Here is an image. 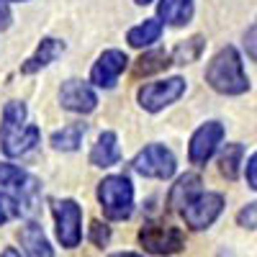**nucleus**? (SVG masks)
Here are the masks:
<instances>
[{
  "label": "nucleus",
  "mask_w": 257,
  "mask_h": 257,
  "mask_svg": "<svg viewBox=\"0 0 257 257\" xmlns=\"http://www.w3.org/2000/svg\"><path fill=\"white\" fill-rule=\"evenodd\" d=\"M121 160V149H118V137L113 132H103L98 142L90 149V162L95 167H111Z\"/></svg>",
  "instance_id": "4468645a"
},
{
  "label": "nucleus",
  "mask_w": 257,
  "mask_h": 257,
  "mask_svg": "<svg viewBox=\"0 0 257 257\" xmlns=\"http://www.w3.org/2000/svg\"><path fill=\"white\" fill-rule=\"evenodd\" d=\"M126 64H128V59H126L123 52H118V49L103 52L98 57V62L93 64V70H90V82L98 85V88H105V90L113 88L118 75L126 70Z\"/></svg>",
  "instance_id": "9b49d317"
},
{
  "label": "nucleus",
  "mask_w": 257,
  "mask_h": 257,
  "mask_svg": "<svg viewBox=\"0 0 257 257\" xmlns=\"http://www.w3.org/2000/svg\"><path fill=\"white\" fill-rule=\"evenodd\" d=\"M244 49H247V57L257 62V21L252 24V29L244 36Z\"/></svg>",
  "instance_id": "a878e982"
},
{
  "label": "nucleus",
  "mask_w": 257,
  "mask_h": 257,
  "mask_svg": "<svg viewBox=\"0 0 257 257\" xmlns=\"http://www.w3.org/2000/svg\"><path fill=\"white\" fill-rule=\"evenodd\" d=\"M39 126L26 123V105L21 100H8L0 123V147L8 157L26 155L39 144Z\"/></svg>",
  "instance_id": "f257e3e1"
},
{
  "label": "nucleus",
  "mask_w": 257,
  "mask_h": 257,
  "mask_svg": "<svg viewBox=\"0 0 257 257\" xmlns=\"http://www.w3.org/2000/svg\"><path fill=\"white\" fill-rule=\"evenodd\" d=\"M0 185H8L13 188L16 193H21V198L29 201L34 193H36V180L26 173V170H21L16 165H8V162H0Z\"/></svg>",
  "instance_id": "ddd939ff"
},
{
  "label": "nucleus",
  "mask_w": 257,
  "mask_h": 257,
  "mask_svg": "<svg viewBox=\"0 0 257 257\" xmlns=\"http://www.w3.org/2000/svg\"><path fill=\"white\" fill-rule=\"evenodd\" d=\"M139 242L152 254H175L185 247V234L170 224H144L139 229Z\"/></svg>",
  "instance_id": "423d86ee"
},
{
  "label": "nucleus",
  "mask_w": 257,
  "mask_h": 257,
  "mask_svg": "<svg viewBox=\"0 0 257 257\" xmlns=\"http://www.w3.org/2000/svg\"><path fill=\"white\" fill-rule=\"evenodd\" d=\"M244 157V147L242 144H226L224 152L219 157V170L226 180H237L239 175V162Z\"/></svg>",
  "instance_id": "412c9836"
},
{
  "label": "nucleus",
  "mask_w": 257,
  "mask_h": 257,
  "mask_svg": "<svg viewBox=\"0 0 257 257\" xmlns=\"http://www.w3.org/2000/svg\"><path fill=\"white\" fill-rule=\"evenodd\" d=\"M59 103H62V108H67L72 113H90L98 105V95L88 82L67 80L59 88Z\"/></svg>",
  "instance_id": "9d476101"
},
{
  "label": "nucleus",
  "mask_w": 257,
  "mask_h": 257,
  "mask_svg": "<svg viewBox=\"0 0 257 257\" xmlns=\"http://www.w3.org/2000/svg\"><path fill=\"white\" fill-rule=\"evenodd\" d=\"M82 134H85V123H70V126H62L59 132L52 134V147L54 149H62V152H75L82 142Z\"/></svg>",
  "instance_id": "aec40b11"
},
{
  "label": "nucleus",
  "mask_w": 257,
  "mask_h": 257,
  "mask_svg": "<svg viewBox=\"0 0 257 257\" xmlns=\"http://www.w3.org/2000/svg\"><path fill=\"white\" fill-rule=\"evenodd\" d=\"M203 52V36H193L188 39L185 44H178L173 52V62L175 64H188V62H196Z\"/></svg>",
  "instance_id": "4be33fe9"
},
{
  "label": "nucleus",
  "mask_w": 257,
  "mask_h": 257,
  "mask_svg": "<svg viewBox=\"0 0 257 257\" xmlns=\"http://www.w3.org/2000/svg\"><path fill=\"white\" fill-rule=\"evenodd\" d=\"M21 244H24V252L29 257H54L44 229H41L39 224H34V221L21 229Z\"/></svg>",
  "instance_id": "2eb2a0df"
},
{
  "label": "nucleus",
  "mask_w": 257,
  "mask_h": 257,
  "mask_svg": "<svg viewBox=\"0 0 257 257\" xmlns=\"http://www.w3.org/2000/svg\"><path fill=\"white\" fill-rule=\"evenodd\" d=\"M0 257H21V254H18V252H16L13 247H8V249H6L3 254H0Z\"/></svg>",
  "instance_id": "c756f323"
},
{
  "label": "nucleus",
  "mask_w": 257,
  "mask_h": 257,
  "mask_svg": "<svg viewBox=\"0 0 257 257\" xmlns=\"http://www.w3.org/2000/svg\"><path fill=\"white\" fill-rule=\"evenodd\" d=\"M134 3H139V6H149L152 0H134Z\"/></svg>",
  "instance_id": "7c9ffc66"
},
{
  "label": "nucleus",
  "mask_w": 257,
  "mask_h": 257,
  "mask_svg": "<svg viewBox=\"0 0 257 257\" xmlns=\"http://www.w3.org/2000/svg\"><path fill=\"white\" fill-rule=\"evenodd\" d=\"M132 167L144 178H155V180H167L175 175V155L162 144H147L142 152L132 160Z\"/></svg>",
  "instance_id": "20e7f679"
},
{
  "label": "nucleus",
  "mask_w": 257,
  "mask_h": 257,
  "mask_svg": "<svg viewBox=\"0 0 257 257\" xmlns=\"http://www.w3.org/2000/svg\"><path fill=\"white\" fill-rule=\"evenodd\" d=\"M237 221H239V226H244V229H257V201L249 203V206H244V208L237 213Z\"/></svg>",
  "instance_id": "393cba45"
},
{
  "label": "nucleus",
  "mask_w": 257,
  "mask_h": 257,
  "mask_svg": "<svg viewBox=\"0 0 257 257\" xmlns=\"http://www.w3.org/2000/svg\"><path fill=\"white\" fill-rule=\"evenodd\" d=\"M224 139V126L219 121H208L203 123L196 134L190 137V144H188V157L193 165H206L211 160V155L216 152V147L221 144Z\"/></svg>",
  "instance_id": "1a4fd4ad"
},
{
  "label": "nucleus",
  "mask_w": 257,
  "mask_h": 257,
  "mask_svg": "<svg viewBox=\"0 0 257 257\" xmlns=\"http://www.w3.org/2000/svg\"><path fill=\"white\" fill-rule=\"evenodd\" d=\"M185 93V80L183 77H167V80H157V82H147L139 88L137 100L144 111L157 113L165 105L175 103L180 95Z\"/></svg>",
  "instance_id": "39448f33"
},
{
  "label": "nucleus",
  "mask_w": 257,
  "mask_h": 257,
  "mask_svg": "<svg viewBox=\"0 0 257 257\" xmlns=\"http://www.w3.org/2000/svg\"><path fill=\"white\" fill-rule=\"evenodd\" d=\"M98 201L111 221H123L134 211V188L126 175H108L98 183Z\"/></svg>",
  "instance_id": "7ed1b4c3"
},
{
  "label": "nucleus",
  "mask_w": 257,
  "mask_h": 257,
  "mask_svg": "<svg viewBox=\"0 0 257 257\" xmlns=\"http://www.w3.org/2000/svg\"><path fill=\"white\" fill-rule=\"evenodd\" d=\"M18 213H21V203L13 196H8V193H0V226L16 219Z\"/></svg>",
  "instance_id": "5701e85b"
},
{
  "label": "nucleus",
  "mask_w": 257,
  "mask_h": 257,
  "mask_svg": "<svg viewBox=\"0 0 257 257\" xmlns=\"http://www.w3.org/2000/svg\"><path fill=\"white\" fill-rule=\"evenodd\" d=\"M198 193H203V190H201V178L193 175V173H188V175H183V178L173 185V190H170V206H173V208H183L190 198H196Z\"/></svg>",
  "instance_id": "f3484780"
},
{
  "label": "nucleus",
  "mask_w": 257,
  "mask_h": 257,
  "mask_svg": "<svg viewBox=\"0 0 257 257\" xmlns=\"http://www.w3.org/2000/svg\"><path fill=\"white\" fill-rule=\"evenodd\" d=\"M111 257H142V254H137V252H116Z\"/></svg>",
  "instance_id": "c85d7f7f"
},
{
  "label": "nucleus",
  "mask_w": 257,
  "mask_h": 257,
  "mask_svg": "<svg viewBox=\"0 0 257 257\" xmlns=\"http://www.w3.org/2000/svg\"><path fill=\"white\" fill-rule=\"evenodd\" d=\"M221 208H224V198L219 196V193H198L196 198H190L180 208V213H183V219L190 229L201 231V229H206V226H211L213 221H216Z\"/></svg>",
  "instance_id": "6e6552de"
},
{
  "label": "nucleus",
  "mask_w": 257,
  "mask_h": 257,
  "mask_svg": "<svg viewBox=\"0 0 257 257\" xmlns=\"http://www.w3.org/2000/svg\"><path fill=\"white\" fill-rule=\"evenodd\" d=\"M52 211H54V221H57V237L62 242V247L67 249H75L80 244V224H82V211L77 206V201L72 198H62V201H54L52 203Z\"/></svg>",
  "instance_id": "0eeeda50"
},
{
  "label": "nucleus",
  "mask_w": 257,
  "mask_h": 257,
  "mask_svg": "<svg viewBox=\"0 0 257 257\" xmlns=\"http://www.w3.org/2000/svg\"><path fill=\"white\" fill-rule=\"evenodd\" d=\"M157 16L170 26H185L193 16V0H160Z\"/></svg>",
  "instance_id": "dca6fc26"
},
{
  "label": "nucleus",
  "mask_w": 257,
  "mask_h": 257,
  "mask_svg": "<svg viewBox=\"0 0 257 257\" xmlns=\"http://www.w3.org/2000/svg\"><path fill=\"white\" fill-rule=\"evenodd\" d=\"M247 185L252 188V190H257V152L249 157V162H247Z\"/></svg>",
  "instance_id": "bb28decb"
},
{
  "label": "nucleus",
  "mask_w": 257,
  "mask_h": 257,
  "mask_svg": "<svg viewBox=\"0 0 257 257\" xmlns=\"http://www.w3.org/2000/svg\"><path fill=\"white\" fill-rule=\"evenodd\" d=\"M170 64H173V54L165 52V49H152V52H147L137 59L134 64V75L142 77V75H152V72H162L167 70Z\"/></svg>",
  "instance_id": "a211bd4d"
},
{
  "label": "nucleus",
  "mask_w": 257,
  "mask_h": 257,
  "mask_svg": "<svg viewBox=\"0 0 257 257\" xmlns=\"http://www.w3.org/2000/svg\"><path fill=\"white\" fill-rule=\"evenodd\" d=\"M160 34H162V24L157 18H147L144 24H139V26H134V29H128V34H126V41L132 47H149V44H155V41L160 39Z\"/></svg>",
  "instance_id": "6ab92c4d"
},
{
  "label": "nucleus",
  "mask_w": 257,
  "mask_h": 257,
  "mask_svg": "<svg viewBox=\"0 0 257 257\" xmlns=\"http://www.w3.org/2000/svg\"><path fill=\"white\" fill-rule=\"evenodd\" d=\"M64 52V41H59V39H41L39 41V47H36V52L21 64V72L24 75H34V72H39V70H44L47 64H52L59 54Z\"/></svg>",
  "instance_id": "f8f14e48"
},
{
  "label": "nucleus",
  "mask_w": 257,
  "mask_h": 257,
  "mask_svg": "<svg viewBox=\"0 0 257 257\" xmlns=\"http://www.w3.org/2000/svg\"><path fill=\"white\" fill-rule=\"evenodd\" d=\"M206 82L221 95H242L249 88V80L239 52L234 47H224L221 52L213 54L206 67Z\"/></svg>",
  "instance_id": "f03ea898"
},
{
  "label": "nucleus",
  "mask_w": 257,
  "mask_h": 257,
  "mask_svg": "<svg viewBox=\"0 0 257 257\" xmlns=\"http://www.w3.org/2000/svg\"><path fill=\"white\" fill-rule=\"evenodd\" d=\"M11 26V8L6 0H0V29H8Z\"/></svg>",
  "instance_id": "cd10ccee"
},
{
  "label": "nucleus",
  "mask_w": 257,
  "mask_h": 257,
  "mask_svg": "<svg viewBox=\"0 0 257 257\" xmlns=\"http://www.w3.org/2000/svg\"><path fill=\"white\" fill-rule=\"evenodd\" d=\"M90 239H93L95 247H105L108 239H111V229L105 224H100V221H93L90 224Z\"/></svg>",
  "instance_id": "b1692460"
}]
</instances>
